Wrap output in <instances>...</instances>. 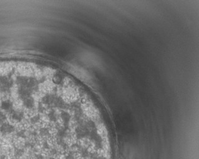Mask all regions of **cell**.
Wrapping results in <instances>:
<instances>
[{
	"label": "cell",
	"instance_id": "6da1fadb",
	"mask_svg": "<svg viewBox=\"0 0 199 159\" xmlns=\"http://www.w3.org/2000/svg\"><path fill=\"white\" fill-rule=\"evenodd\" d=\"M24 153V150L22 149H20V148H16L15 150V155L16 157H21Z\"/></svg>",
	"mask_w": 199,
	"mask_h": 159
},
{
	"label": "cell",
	"instance_id": "7a4b0ae2",
	"mask_svg": "<svg viewBox=\"0 0 199 159\" xmlns=\"http://www.w3.org/2000/svg\"><path fill=\"white\" fill-rule=\"evenodd\" d=\"M35 158L36 159H44V157L43 155H42L40 154H37L36 155V157H35Z\"/></svg>",
	"mask_w": 199,
	"mask_h": 159
}]
</instances>
